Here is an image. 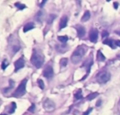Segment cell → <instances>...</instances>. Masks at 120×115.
I'll return each mask as SVG.
<instances>
[{
	"label": "cell",
	"instance_id": "cell-24",
	"mask_svg": "<svg viewBox=\"0 0 120 115\" xmlns=\"http://www.w3.org/2000/svg\"><path fill=\"white\" fill-rule=\"evenodd\" d=\"M8 63L7 60H4L1 63V69L3 70H4L8 67Z\"/></svg>",
	"mask_w": 120,
	"mask_h": 115
},
{
	"label": "cell",
	"instance_id": "cell-13",
	"mask_svg": "<svg viewBox=\"0 0 120 115\" xmlns=\"http://www.w3.org/2000/svg\"><path fill=\"white\" fill-rule=\"evenodd\" d=\"M104 44H107L108 46H109L110 48L115 49L116 48V44H115V41L112 40V39H105L103 41Z\"/></svg>",
	"mask_w": 120,
	"mask_h": 115
},
{
	"label": "cell",
	"instance_id": "cell-4",
	"mask_svg": "<svg viewBox=\"0 0 120 115\" xmlns=\"http://www.w3.org/2000/svg\"><path fill=\"white\" fill-rule=\"evenodd\" d=\"M110 74L107 71H102L99 72L96 77L97 82L100 84H105L110 79Z\"/></svg>",
	"mask_w": 120,
	"mask_h": 115
},
{
	"label": "cell",
	"instance_id": "cell-12",
	"mask_svg": "<svg viewBox=\"0 0 120 115\" xmlns=\"http://www.w3.org/2000/svg\"><path fill=\"white\" fill-rule=\"evenodd\" d=\"M68 16L64 15V16L60 19V24H59L60 30L63 29V28H65V27H67V25H68Z\"/></svg>",
	"mask_w": 120,
	"mask_h": 115
},
{
	"label": "cell",
	"instance_id": "cell-2",
	"mask_svg": "<svg viewBox=\"0 0 120 115\" xmlns=\"http://www.w3.org/2000/svg\"><path fill=\"white\" fill-rule=\"evenodd\" d=\"M31 63L37 68H40L44 63V56L43 53L40 51L34 49L31 57Z\"/></svg>",
	"mask_w": 120,
	"mask_h": 115
},
{
	"label": "cell",
	"instance_id": "cell-6",
	"mask_svg": "<svg viewBox=\"0 0 120 115\" xmlns=\"http://www.w3.org/2000/svg\"><path fill=\"white\" fill-rule=\"evenodd\" d=\"M98 37V31L97 29H92L89 32V39L91 42L96 43Z\"/></svg>",
	"mask_w": 120,
	"mask_h": 115
},
{
	"label": "cell",
	"instance_id": "cell-37",
	"mask_svg": "<svg viewBox=\"0 0 120 115\" xmlns=\"http://www.w3.org/2000/svg\"></svg>",
	"mask_w": 120,
	"mask_h": 115
},
{
	"label": "cell",
	"instance_id": "cell-27",
	"mask_svg": "<svg viewBox=\"0 0 120 115\" xmlns=\"http://www.w3.org/2000/svg\"><path fill=\"white\" fill-rule=\"evenodd\" d=\"M93 110V108H89L85 112H84V114L83 115H89L91 112V111Z\"/></svg>",
	"mask_w": 120,
	"mask_h": 115
},
{
	"label": "cell",
	"instance_id": "cell-14",
	"mask_svg": "<svg viewBox=\"0 0 120 115\" xmlns=\"http://www.w3.org/2000/svg\"><path fill=\"white\" fill-rule=\"evenodd\" d=\"M33 28H34V24L33 22H28L27 23L24 27H23V32H27V31H30L31 30H32Z\"/></svg>",
	"mask_w": 120,
	"mask_h": 115
},
{
	"label": "cell",
	"instance_id": "cell-1",
	"mask_svg": "<svg viewBox=\"0 0 120 115\" xmlns=\"http://www.w3.org/2000/svg\"><path fill=\"white\" fill-rule=\"evenodd\" d=\"M88 48L86 45H81L78 46L76 50L73 52L71 56V61L73 64H77L79 63L82 59L83 58L84 56L85 55Z\"/></svg>",
	"mask_w": 120,
	"mask_h": 115
},
{
	"label": "cell",
	"instance_id": "cell-23",
	"mask_svg": "<svg viewBox=\"0 0 120 115\" xmlns=\"http://www.w3.org/2000/svg\"><path fill=\"white\" fill-rule=\"evenodd\" d=\"M37 83H38V85H39V87L41 89H44V82L42 81V79H39L37 80Z\"/></svg>",
	"mask_w": 120,
	"mask_h": 115
},
{
	"label": "cell",
	"instance_id": "cell-15",
	"mask_svg": "<svg viewBox=\"0 0 120 115\" xmlns=\"http://www.w3.org/2000/svg\"><path fill=\"white\" fill-rule=\"evenodd\" d=\"M90 18H91L90 12H89V11H86L84 13V15H83V16H82V22L88 21V20L90 19Z\"/></svg>",
	"mask_w": 120,
	"mask_h": 115
},
{
	"label": "cell",
	"instance_id": "cell-34",
	"mask_svg": "<svg viewBox=\"0 0 120 115\" xmlns=\"http://www.w3.org/2000/svg\"><path fill=\"white\" fill-rule=\"evenodd\" d=\"M115 44H116V46H118L119 47H120V40H116Z\"/></svg>",
	"mask_w": 120,
	"mask_h": 115
},
{
	"label": "cell",
	"instance_id": "cell-28",
	"mask_svg": "<svg viewBox=\"0 0 120 115\" xmlns=\"http://www.w3.org/2000/svg\"><path fill=\"white\" fill-rule=\"evenodd\" d=\"M109 35V33L107 32V31H103V32H102V37H108Z\"/></svg>",
	"mask_w": 120,
	"mask_h": 115
},
{
	"label": "cell",
	"instance_id": "cell-16",
	"mask_svg": "<svg viewBox=\"0 0 120 115\" xmlns=\"http://www.w3.org/2000/svg\"><path fill=\"white\" fill-rule=\"evenodd\" d=\"M97 59L98 61H104L105 60V57L104 56V55L102 53V52L101 51H98L97 53Z\"/></svg>",
	"mask_w": 120,
	"mask_h": 115
},
{
	"label": "cell",
	"instance_id": "cell-35",
	"mask_svg": "<svg viewBox=\"0 0 120 115\" xmlns=\"http://www.w3.org/2000/svg\"><path fill=\"white\" fill-rule=\"evenodd\" d=\"M115 32H116L117 34H118L119 35H120V30H118V31H115Z\"/></svg>",
	"mask_w": 120,
	"mask_h": 115
},
{
	"label": "cell",
	"instance_id": "cell-25",
	"mask_svg": "<svg viewBox=\"0 0 120 115\" xmlns=\"http://www.w3.org/2000/svg\"><path fill=\"white\" fill-rule=\"evenodd\" d=\"M15 109H16V105H15V103H11V110H9V113H10V114H13V113L15 112Z\"/></svg>",
	"mask_w": 120,
	"mask_h": 115
},
{
	"label": "cell",
	"instance_id": "cell-21",
	"mask_svg": "<svg viewBox=\"0 0 120 115\" xmlns=\"http://www.w3.org/2000/svg\"><path fill=\"white\" fill-rule=\"evenodd\" d=\"M15 6L18 8H19L20 10H22V9H24L25 8H26V6H25V4H20V3H19V2L15 3Z\"/></svg>",
	"mask_w": 120,
	"mask_h": 115
},
{
	"label": "cell",
	"instance_id": "cell-17",
	"mask_svg": "<svg viewBox=\"0 0 120 115\" xmlns=\"http://www.w3.org/2000/svg\"><path fill=\"white\" fill-rule=\"evenodd\" d=\"M98 96V92L92 93H91V94L88 95V96H87V97H86V98H87V100H92L93 99L96 98Z\"/></svg>",
	"mask_w": 120,
	"mask_h": 115
},
{
	"label": "cell",
	"instance_id": "cell-32",
	"mask_svg": "<svg viewBox=\"0 0 120 115\" xmlns=\"http://www.w3.org/2000/svg\"><path fill=\"white\" fill-rule=\"evenodd\" d=\"M46 0H43V1H42V2L39 4V6H40V7H43L44 4H45V3H46Z\"/></svg>",
	"mask_w": 120,
	"mask_h": 115
},
{
	"label": "cell",
	"instance_id": "cell-20",
	"mask_svg": "<svg viewBox=\"0 0 120 115\" xmlns=\"http://www.w3.org/2000/svg\"><path fill=\"white\" fill-rule=\"evenodd\" d=\"M75 98L77 99V100L82 99V98H83L82 93V90H81V89H79V90L75 94Z\"/></svg>",
	"mask_w": 120,
	"mask_h": 115
},
{
	"label": "cell",
	"instance_id": "cell-29",
	"mask_svg": "<svg viewBox=\"0 0 120 115\" xmlns=\"http://www.w3.org/2000/svg\"><path fill=\"white\" fill-rule=\"evenodd\" d=\"M13 51H14V53H16V52H18V51L20 49V46H13Z\"/></svg>",
	"mask_w": 120,
	"mask_h": 115
},
{
	"label": "cell",
	"instance_id": "cell-36",
	"mask_svg": "<svg viewBox=\"0 0 120 115\" xmlns=\"http://www.w3.org/2000/svg\"><path fill=\"white\" fill-rule=\"evenodd\" d=\"M1 115H4V114H1Z\"/></svg>",
	"mask_w": 120,
	"mask_h": 115
},
{
	"label": "cell",
	"instance_id": "cell-5",
	"mask_svg": "<svg viewBox=\"0 0 120 115\" xmlns=\"http://www.w3.org/2000/svg\"><path fill=\"white\" fill-rule=\"evenodd\" d=\"M43 107L44 108L45 110L46 111H49V112H51V111H53L54 109H55V103L50 99H46L44 102V104H43Z\"/></svg>",
	"mask_w": 120,
	"mask_h": 115
},
{
	"label": "cell",
	"instance_id": "cell-3",
	"mask_svg": "<svg viewBox=\"0 0 120 115\" xmlns=\"http://www.w3.org/2000/svg\"><path fill=\"white\" fill-rule=\"evenodd\" d=\"M27 80L25 79L21 82V83L19 84L17 89L14 91V93L12 94V96L15 98H20L24 96L26 93V84H27Z\"/></svg>",
	"mask_w": 120,
	"mask_h": 115
},
{
	"label": "cell",
	"instance_id": "cell-9",
	"mask_svg": "<svg viewBox=\"0 0 120 115\" xmlns=\"http://www.w3.org/2000/svg\"><path fill=\"white\" fill-rule=\"evenodd\" d=\"M93 65V58L89 56V58L86 60V62L84 63V65L86 67V76L89 74V73L90 72V70H91V65Z\"/></svg>",
	"mask_w": 120,
	"mask_h": 115
},
{
	"label": "cell",
	"instance_id": "cell-19",
	"mask_svg": "<svg viewBox=\"0 0 120 115\" xmlns=\"http://www.w3.org/2000/svg\"><path fill=\"white\" fill-rule=\"evenodd\" d=\"M58 39L62 43H66L68 40V37L67 36H59L58 37Z\"/></svg>",
	"mask_w": 120,
	"mask_h": 115
},
{
	"label": "cell",
	"instance_id": "cell-30",
	"mask_svg": "<svg viewBox=\"0 0 120 115\" xmlns=\"http://www.w3.org/2000/svg\"><path fill=\"white\" fill-rule=\"evenodd\" d=\"M34 107H35V105H34V104H32V106L30 107V108H29V109H28V110H29V111H32H32H34Z\"/></svg>",
	"mask_w": 120,
	"mask_h": 115
},
{
	"label": "cell",
	"instance_id": "cell-8",
	"mask_svg": "<svg viewBox=\"0 0 120 115\" xmlns=\"http://www.w3.org/2000/svg\"><path fill=\"white\" fill-rule=\"evenodd\" d=\"M14 65H15V72H17L21 68H22L25 66V60L22 57L20 58L18 60H17L14 63Z\"/></svg>",
	"mask_w": 120,
	"mask_h": 115
},
{
	"label": "cell",
	"instance_id": "cell-26",
	"mask_svg": "<svg viewBox=\"0 0 120 115\" xmlns=\"http://www.w3.org/2000/svg\"><path fill=\"white\" fill-rule=\"evenodd\" d=\"M9 84H10V86H9V87H8V89H4L6 92L8 91V90H9V89H11L13 88V86H14V84H14V82H13V81H12V80H9Z\"/></svg>",
	"mask_w": 120,
	"mask_h": 115
},
{
	"label": "cell",
	"instance_id": "cell-31",
	"mask_svg": "<svg viewBox=\"0 0 120 115\" xmlns=\"http://www.w3.org/2000/svg\"><path fill=\"white\" fill-rule=\"evenodd\" d=\"M114 6H115V9H117L118 7H119V4L117 2H114Z\"/></svg>",
	"mask_w": 120,
	"mask_h": 115
},
{
	"label": "cell",
	"instance_id": "cell-7",
	"mask_svg": "<svg viewBox=\"0 0 120 115\" xmlns=\"http://www.w3.org/2000/svg\"><path fill=\"white\" fill-rule=\"evenodd\" d=\"M43 76L47 79H50L53 76V70L51 66H47L43 71Z\"/></svg>",
	"mask_w": 120,
	"mask_h": 115
},
{
	"label": "cell",
	"instance_id": "cell-22",
	"mask_svg": "<svg viewBox=\"0 0 120 115\" xmlns=\"http://www.w3.org/2000/svg\"><path fill=\"white\" fill-rule=\"evenodd\" d=\"M56 16L55 15H53V14H51L50 15H49V17L48 18V23L49 24H51L52 22H53V20L55 19V18H56Z\"/></svg>",
	"mask_w": 120,
	"mask_h": 115
},
{
	"label": "cell",
	"instance_id": "cell-11",
	"mask_svg": "<svg viewBox=\"0 0 120 115\" xmlns=\"http://www.w3.org/2000/svg\"><path fill=\"white\" fill-rule=\"evenodd\" d=\"M76 30H77V36L80 38L83 37L85 34H86V30H85V28L82 26V25H77L76 27Z\"/></svg>",
	"mask_w": 120,
	"mask_h": 115
},
{
	"label": "cell",
	"instance_id": "cell-10",
	"mask_svg": "<svg viewBox=\"0 0 120 115\" xmlns=\"http://www.w3.org/2000/svg\"><path fill=\"white\" fill-rule=\"evenodd\" d=\"M45 15H46V13H44V11H38V13L36 14V16H35L36 20L39 22H43L44 20V18H45Z\"/></svg>",
	"mask_w": 120,
	"mask_h": 115
},
{
	"label": "cell",
	"instance_id": "cell-18",
	"mask_svg": "<svg viewBox=\"0 0 120 115\" xmlns=\"http://www.w3.org/2000/svg\"><path fill=\"white\" fill-rule=\"evenodd\" d=\"M68 60L66 58H63L60 59V64L61 67H66L68 65Z\"/></svg>",
	"mask_w": 120,
	"mask_h": 115
},
{
	"label": "cell",
	"instance_id": "cell-33",
	"mask_svg": "<svg viewBox=\"0 0 120 115\" xmlns=\"http://www.w3.org/2000/svg\"><path fill=\"white\" fill-rule=\"evenodd\" d=\"M101 102H102V101H101V100H98V101H97V103H96V105L97 107H99V106L101 105Z\"/></svg>",
	"mask_w": 120,
	"mask_h": 115
}]
</instances>
